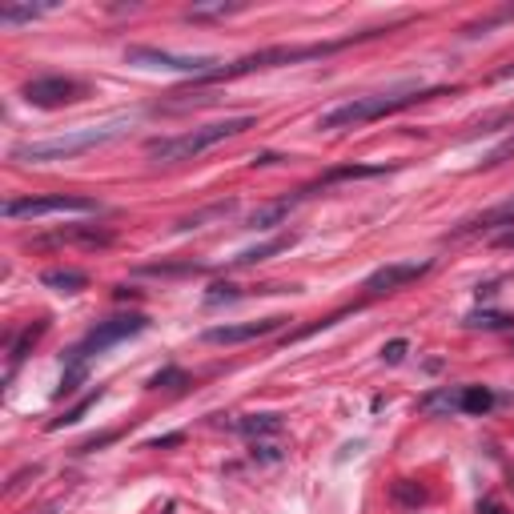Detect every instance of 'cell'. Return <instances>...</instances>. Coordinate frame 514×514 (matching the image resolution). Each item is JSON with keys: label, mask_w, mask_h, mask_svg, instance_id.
<instances>
[{"label": "cell", "mask_w": 514, "mask_h": 514, "mask_svg": "<svg viewBox=\"0 0 514 514\" xmlns=\"http://www.w3.org/2000/svg\"><path fill=\"white\" fill-rule=\"evenodd\" d=\"M52 13V4H4L0 8V25H25V21H37V16Z\"/></svg>", "instance_id": "obj_22"}, {"label": "cell", "mask_w": 514, "mask_h": 514, "mask_svg": "<svg viewBox=\"0 0 514 514\" xmlns=\"http://www.w3.org/2000/svg\"><path fill=\"white\" fill-rule=\"evenodd\" d=\"M245 293H241L238 286H229V281H214V286L205 289V305H221V301H241Z\"/></svg>", "instance_id": "obj_30"}, {"label": "cell", "mask_w": 514, "mask_h": 514, "mask_svg": "<svg viewBox=\"0 0 514 514\" xmlns=\"http://www.w3.org/2000/svg\"><path fill=\"white\" fill-rule=\"evenodd\" d=\"M45 245H85V250H105L113 245V233L109 229H97V226H73V229H61V233H49V238H33L28 250H45Z\"/></svg>", "instance_id": "obj_10"}, {"label": "cell", "mask_w": 514, "mask_h": 514, "mask_svg": "<svg viewBox=\"0 0 514 514\" xmlns=\"http://www.w3.org/2000/svg\"><path fill=\"white\" fill-rule=\"evenodd\" d=\"M470 329H514V317L510 314H490V310H478V314L466 317Z\"/></svg>", "instance_id": "obj_26"}, {"label": "cell", "mask_w": 514, "mask_h": 514, "mask_svg": "<svg viewBox=\"0 0 514 514\" xmlns=\"http://www.w3.org/2000/svg\"><path fill=\"white\" fill-rule=\"evenodd\" d=\"M298 245V233H277V238L269 241H257V245H250V250H241L238 257H229V265L233 269H245V265H257V262H269L274 253H286Z\"/></svg>", "instance_id": "obj_14"}, {"label": "cell", "mask_w": 514, "mask_h": 514, "mask_svg": "<svg viewBox=\"0 0 514 514\" xmlns=\"http://www.w3.org/2000/svg\"><path fill=\"white\" fill-rule=\"evenodd\" d=\"M141 274H153V277H177V274H201V265H193V262H181V265L153 262V265H141Z\"/></svg>", "instance_id": "obj_29"}, {"label": "cell", "mask_w": 514, "mask_h": 514, "mask_svg": "<svg viewBox=\"0 0 514 514\" xmlns=\"http://www.w3.org/2000/svg\"><path fill=\"white\" fill-rule=\"evenodd\" d=\"M133 117H113L105 125H85V129H73V133H61V137H45V141H21L8 149V157L21 165H49V161H69V157H81L88 149H100L117 141L121 133H129Z\"/></svg>", "instance_id": "obj_1"}, {"label": "cell", "mask_w": 514, "mask_h": 514, "mask_svg": "<svg viewBox=\"0 0 514 514\" xmlns=\"http://www.w3.org/2000/svg\"><path fill=\"white\" fill-rule=\"evenodd\" d=\"M478 514H506V506H502L498 498H482L478 502Z\"/></svg>", "instance_id": "obj_34"}, {"label": "cell", "mask_w": 514, "mask_h": 514, "mask_svg": "<svg viewBox=\"0 0 514 514\" xmlns=\"http://www.w3.org/2000/svg\"><path fill=\"white\" fill-rule=\"evenodd\" d=\"M117 434H97V438H88V442H81V446H76V454H88V450H100V446H109V442H113Z\"/></svg>", "instance_id": "obj_32"}, {"label": "cell", "mask_w": 514, "mask_h": 514, "mask_svg": "<svg viewBox=\"0 0 514 514\" xmlns=\"http://www.w3.org/2000/svg\"><path fill=\"white\" fill-rule=\"evenodd\" d=\"M494 245H502V250H514V229H502V233H494Z\"/></svg>", "instance_id": "obj_35"}, {"label": "cell", "mask_w": 514, "mask_h": 514, "mask_svg": "<svg viewBox=\"0 0 514 514\" xmlns=\"http://www.w3.org/2000/svg\"><path fill=\"white\" fill-rule=\"evenodd\" d=\"M418 410H422V414H434V418L462 414V386H438V390H426V394L418 398Z\"/></svg>", "instance_id": "obj_15"}, {"label": "cell", "mask_w": 514, "mask_h": 514, "mask_svg": "<svg viewBox=\"0 0 514 514\" xmlns=\"http://www.w3.org/2000/svg\"><path fill=\"white\" fill-rule=\"evenodd\" d=\"M40 286L57 289V293H81V289H88V274L85 269H45Z\"/></svg>", "instance_id": "obj_17"}, {"label": "cell", "mask_w": 514, "mask_h": 514, "mask_svg": "<svg viewBox=\"0 0 514 514\" xmlns=\"http://www.w3.org/2000/svg\"><path fill=\"white\" fill-rule=\"evenodd\" d=\"M257 125V117H226V121H214V125H201V129H189V133H177V137H153L145 141V153L157 157V161L173 165V161H193L201 153H209L214 145L221 141L238 137L245 129Z\"/></svg>", "instance_id": "obj_3"}, {"label": "cell", "mask_w": 514, "mask_h": 514, "mask_svg": "<svg viewBox=\"0 0 514 514\" xmlns=\"http://www.w3.org/2000/svg\"><path fill=\"white\" fill-rule=\"evenodd\" d=\"M21 97L33 105V109H64V105H76V100L88 97V88L81 85V81H73V76H33L25 88H21Z\"/></svg>", "instance_id": "obj_7"}, {"label": "cell", "mask_w": 514, "mask_h": 514, "mask_svg": "<svg viewBox=\"0 0 514 514\" xmlns=\"http://www.w3.org/2000/svg\"><path fill=\"white\" fill-rule=\"evenodd\" d=\"M238 209V201H217V205H209V209H201V214H189V217H181L177 221V229L185 233V229H201L205 221H214V217H229Z\"/></svg>", "instance_id": "obj_23"}, {"label": "cell", "mask_w": 514, "mask_h": 514, "mask_svg": "<svg viewBox=\"0 0 514 514\" xmlns=\"http://www.w3.org/2000/svg\"><path fill=\"white\" fill-rule=\"evenodd\" d=\"M100 394H105V390H93V394H85V398L76 402V406H69L61 418H52L49 430H61V426H73V422H81V418L88 414V406H93V402H100Z\"/></svg>", "instance_id": "obj_25"}, {"label": "cell", "mask_w": 514, "mask_h": 514, "mask_svg": "<svg viewBox=\"0 0 514 514\" xmlns=\"http://www.w3.org/2000/svg\"><path fill=\"white\" fill-rule=\"evenodd\" d=\"M145 329H149V317H145V314H117V317H105V322H97V326L88 329L85 338L76 341L73 350L64 354V362L88 366L93 358H97V354L109 350V346L137 338V334H145Z\"/></svg>", "instance_id": "obj_4"}, {"label": "cell", "mask_w": 514, "mask_h": 514, "mask_svg": "<svg viewBox=\"0 0 514 514\" xmlns=\"http://www.w3.org/2000/svg\"><path fill=\"white\" fill-rule=\"evenodd\" d=\"M185 442V434H165V438H153L149 450H161V446H181Z\"/></svg>", "instance_id": "obj_33"}, {"label": "cell", "mask_w": 514, "mask_h": 514, "mask_svg": "<svg viewBox=\"0 0 514 514\" xmlns=\"http://www.w3.org/2000/svg\"><path fill=\"white\" fill-rule=\"evenodd\" d=\"M241 8H245L241 0H209V4L185 8V21H221V16H233V13H241Z\"/></svg>", "instance_id": "obj_20"}, {"label": "cell", "mask_w": 514, "mask_h": 514, "mask_svg": "<svg viewBox=\"0 0 514 514\" xmlns=\"http://www.w3.org/2000/svg\"><path fill=\"white\" fill-rule=\"evenodd\" d=\"M494 390L490 386H462V414H474V418H482V414H490L494 410Z\"/></svg>", "instance_id": "obj_21"}, {"label": "cell", "mask_w": 514, "mask_h": 514, "mask_svg": "<svg viewBox=\"0 0 514 514\" xmlns=\"http://www.w3.org/2000/svg\"><path fill=\"white\" fill-rule=\"evenodd\" d=\"M45 329H49V322H45V317H37V322H33V326H28L25 334L13 341V346H8V378H13V374H16V366H21L28 354H33V346L40 341V334H45Z\"/></svg>", "instance_id": "obj_18"}, {"label": "cell", "mask_w": 514, "mask_h": 514, "mask_svg": "<svg viewBox=\"0 0 514 514\" xmlns=\"http://www.w3.org/2000/svg\"><path fill=\"white\" fill-rule=\"evenodd\" d=\"M454 88H402V93H374V97H354L338 109L317 117V129L326 133H338V129H358V125H370V121H382L390 113H402V109H414L422 100H434V97H450Z\"/></svg>", "instance_id": "obj_2"}, {"label": "cell", "mask_w": 514, "mask_h": 514, "mask_svg": "<svg viewBox=\"0 0 514 514\" xmlns=\"http://www.w3.org/2000/svg\"><path fill=\"white\" fill-rule=\"evenodd\" d=\"M406 354H410V341H406V338H394V341H386V346H382V362H386V366H398Z\"/></svg>", "instance_id": "obj_31"}, {"label": "cell", "mask_w": 514, "mask_h": 514, "mask_svg": "<svg viewBox=\"0 0 514 514\" xmlns=\"http://www.w3.org/2000/svg\"><path fill=\"white\" fill-rule=\"evenodd\" d=\"M250 458H253V462H262V466H277V462H286V450H281L277 442L257 438V442L250 446Z\"/></svg>", "instance_id": "obj_27"}, {"label": "cell", "mask_w": 514, "mask_h": 514, "mask_svg": "<svg viewBox=\"0 0 514 514\" xmlns=\"http://www.w3.org/2000/svg\"><path fill=\"white\" fill-rule=\"evenodd\" d=\"M390 502H394L398 510H418V506L426 502V486H418L414 478H398V482L390 486Z\"/></svg>", "instance_id": "obj_19"}, {"label": "cell", "mask_w": 514, "mask_h": 514, "mask_svg": "<svg viewBox=\"0 0 514 514\" xmlns=\"http://www.w3.org/2000/svg\"><path fill=\"white\" fill-rule=\"evenodd\" d=\"M125 61L137 64V69H161V73H185L193 81L209 76L221 69L217 57H185V52H165L157 45H129L125 49Z\"/></svg>", "instance_id": "obj_5"}, {"label": "cell", "mask_w": 514, "mask_h": 514, "mask_svg": "<svg viewBox=\"0 0 514 514\" xmlns=\"http://www.w3.org/2000/svg\"><path fill=\"white\" fill-rule=\"evenodd\" d=\"M145 386H149V390H185L189 386V374L181 370V366H165V370H157Z\"/></svg>", "instance_id": "obj_24"}, {"label": "cell", "mask_w": 514, "mask_h": 514, "mask_svg": "<svg viewBox=\"0 0 514 514\" xmlns=\"http://www.w3.org/2000/svg\"><path fill=\"white\" fill-rule=\"evenodd\" d=\"M430 269H434V262H398V265H382V269H374V274L366 277V293H390V289H402L410 286V281H418V277H426Z\"/></svg>", "instance_id": "obj_9"}, {"label": "cell", "mask_w": 514, "mask_h": 514, "mask_svg": "<svg viewBox=\"0 0 514 514\" xmlns=\"http://www.w3.org/2000/svg\"><path fill=\"white\" fill-rule=\"evenodd\" d=\"M506 161H514V133L506 141H498V145L478 161V173H482V169H498V165H506Z\"/></svg>", "instance_id": "obj_28"}, {"label": "cell", "mask_w": 514, "mask_h": 514, "mask_svg": "<svg viewBox=\"0 0 514 514\" xmlns=\"http://www.w3.org/2000/svg\"><path fill=\"white\" fill-rule=\"evenodd\" d=\"M217 426H229V430H238V434H245L250 442H257V438H274V434H281L286 422H281V414H238V418L217 414Z\"/></svg>", "instance_id": "obj_12"}, {"label": "cell", "mask_w": 514, "mask_h": 514, "mask_svg": "<svg viewBox=\"0 0 514 514\" xmlns=\"http://www.w3.org/2000/svg\"><path fill=\"white\" fill-rule=\"evenodd\" d=\"M498 226H510L514 229V197H506L502 205H494V209H482V214L466 217L450 238H470V233H486V229H498Z\"/></svg>", "instance_id": "obj_13"}, {"label": "cell", "mask_w": 514, "mask_h": 514, "mask_svg": "<svg viewBox=\"0 0 514 514\" xmlns=\"http://www.w3.org/2000/svg\"><path fill=\"white\" fill-rule=\"evenodd\" d=\"M310 197V189H298L293 197H277V201H265V205H257L250 217H245V229H253V233H265V229L281 226L293 209H298L301 201Z\"/></svg>", "instance_id": "obj_11"}, {"label": "cell", "mask_w": 514, "mask_h": 514, "mask_svg": "<svg viewBox=\"0 0 514 514\" xmlns=\"http://www.w3.org/2000/svg\"><path fill=\"white\" fill-rule=\"evenodd\" d=\"M100 205L93 197H81V193H49V197H21V201H4L0 214L8 221H21V217H52V214H97Z\"/></svg>", "instance_id": "obj_6"}, {"label": "cell", "mask_w": 514, "mask_h": 514, "mask_svg": "<svg viewBox=\"0 0 514 514\" xmlns=\"http://www.w3.org/2000/svg\"><path fill=\"white\" fill-rule=\"evenodd\" d=\"M398 165H341V169H329V173H322L314 181V185H305L310 189V197H314L317 189H326L334 185V181H358V177H382V173H394Z\"/></svg>", "instance_id": "obj_16"}, {"label": "cell", "mask_w": 514, "mask_h": 514, "mask_svg": "<svg viewBox=\"0 0 514 514\" xmlns=\"http://www.w3.org/2000/svg\"><path fill=\"white\" fill-rule=\"evenodd\" d=\"M277 161H286V157H277V153H257V157H253V169H257V165H277Z\"/></svg>", "instance_id": "obj_36"}, {"label": "cell", "mask_w": 514, "mask_h": 514, "mask_svg": "<svg viewBox=\"0 0 514 514\" xmlns=\"http://www.w3.org/2000/svg\"><path fill=\"white\" fill-rule=\"evenodd\" d=\"M289 317L274 314V317H262V322H238V326H209L201 338L209 346H238V341H257V338H269L277 329L286 326Z\"/></svg>", "instance_id": "obj_8"}]
</instances>
